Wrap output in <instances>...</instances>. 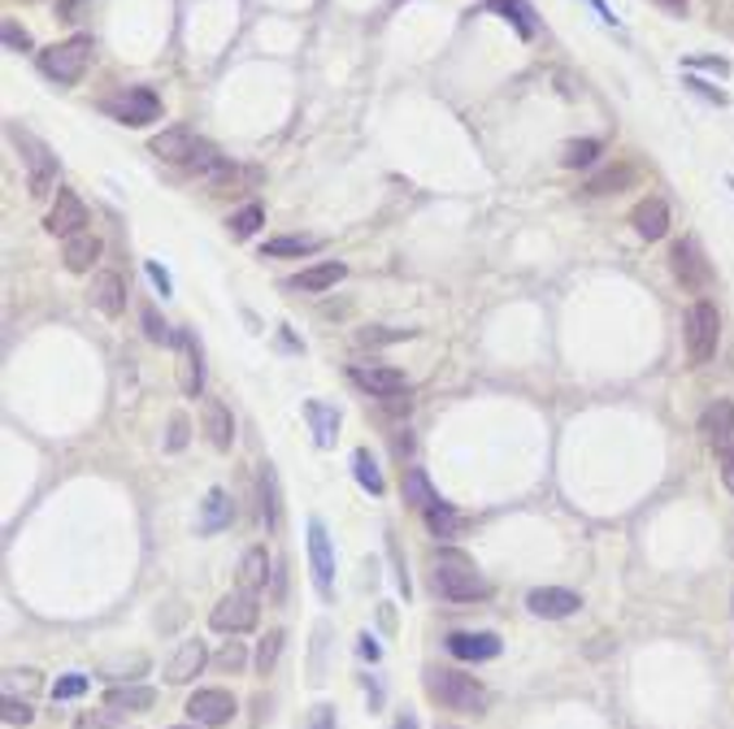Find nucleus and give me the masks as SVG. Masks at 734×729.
<instances>
[{
    "mask_svg": "<svg viewBox=\"0 0 734 729\" xmlns=\"http://www.w3.org/2000/svg\"><path fill=\"white\" fill-rule=\"evenodd\" d=\"M426 695L439 704V708H448V713H465V717H482L487 708H491V691L478 682V678H469V674H461V669H426Z\"/></svg>",
    "mask_w": 734,
    "mask_h": 729,
    "instance_id": "f257e3e1",
    "label": "nucleus"
},
{
    "mask_svg": "<svg viewBox=\"0 0 734 729\" xmlns=\"http://www.w3.org/2000/svg\"><path fill=\"white\" fill-rule=\"evenodd\" d=\"M435 591H439L443 600H452V604H474V600H487V595H491V586H487V578L478 573V565H474L465 552H456V547H443V552L435 556Z\"/></svg>",
    "mask_w": 734,
    "mask_h": 729,
    "instance_id": "f03ea898",
    "label": "nucleus"
},
{
    "mask_svg": "<svg viewBox=\"0 0 734 729\" xmlns=\"http://www.w3.org/2000/svg\"><path fill=\"white\" fill-rule=\"evenodd\" d=\"M683 344H687V361L692 364H709L718 357V344H722V313L713 300H696L683 318Z\"/></svg>",
    "mask_w": 734,
    "mask_h": 729,
    "instance_id": "7ed1b4c3",
    "label": "nucleus"
},
{
    "mask_svg": "<svg viewBox=\"0 0 734 729\" xmlns=\"http://www.w3.org/2000/svg\"><path fill=\"white\" fill-rule=\"evenodd\" d=\"M87 61H91V35H70V39L39 52V74L61 83V87H74L83 78Z\"/></svg>",
    "mask_w": 734,
    "mask_h": 729,
    "instance_id": "20e7f679",
    "label": "nucleus"
},
{
    "mask_svg": "<svg viewBox=\"0 0 734 729\" xmlns=\"http://www.w3.org/2000/svg\"><path fill=\"white\" fill-rule=\"evenodd\" d=\"M9 135H13V144H17V152H22L30 196H35V200L52 196V183H57V157H52V148H48L44 139H35L30 131H22V126H9Z\"/></svg>",
    "mask_w": 734,
    "mask_h": 729,
    "instance_id": "39448f33",
    "label": "nucleus"
},
{
    "mask_svg": "<svg viewBox=\"0 0 734 729\" xmlns=\"http://www.w3.org/2000/svg\"><path fill=\"white\" fill-rule=\"evenodd\" d=\"M257 617H261V600L253 595V591H231V595H222L218 600V608L209 613V626L218 630V634H248L253 626H257Z\"/></svg>",
    "mask_w": 734,
    "mask_h": 729,
    "instance_id": "423d86ee",
    "label": "nucleus"
},
{
    "mask_svg": "<svg viewBox=\"0 0 734 729\" xmlns=\"http://www.w3.org/2000/svg\"><path fill=\"white\" fill-rule=\"evenodd\" d=\"M670 261H674V279L683 283V292L705 296V292L713 287V265H709V257H705L700 239H683V244H674Z\"/></svg>",
    "mask_w": 734,
    "mask_h": 729,
    "instance_id": "0eeeda50",
    "label": "nucleus"
},
{
    "mask_svg": "<svg viewBox=\"0 0 734 729\" xmlns=\"http://www.w3.org/2000/svg\"><path fill=\"white\" fill-rule=\"evenodd\" d=\"M105 113H113L122 126H148L161 118V96L152 87H126L122 96L105 100Z\"/></svg>",
    "mask_w": 734,
    "mask_h": 729,
    "instance_id": "6e6552de",
    "label": "nucleus"
},
{
    "mask_svg": "<svg viewBox=\"0 0 734 729\" xmlns=\"http://www.w3.org/2000/svg\"><path fill=\"white\" fill-rule=\"evenodd\" d=\"M309 565H314V586L322 600L335 595V547H331V534L322 526V517H309Z\"/></svg>",
    "mask_w": 734,
    "mask_h": 729,
    "instance_id": "1a4fd4ad",
    "label": "nucleus"
},
{
    "mask_svg": "<svg viewBox=\"0 0 734 729\" xmlns=\"http://www.w3.org/2000/svg\"><path fill=\"white\" fill-rule=\"evenodd\" d=\"M44 231L57 235V239H74L78 231H87V205H83V196L70 191V187H57V200H52V209L44 218Z\"/></svg>",
    "mask_w": 734,
    "mask_h": 729,
    "instance_id": "9d476101",
    "label": "nucleus"
},
{
    "mask_svg": "<svg viewBox=\"0 0 734 729\" xmlns=\"http://www.w3.org/2000/svg\"><path fill=\"white\" fill-rule=\"evenodd\" d=\"M187 717L205 729L227 726V721L235 717V695H231V691H218V687H213V691H196V695L187 700Z\"/></svg>",
    "mask_w": 734,
    "mask_h": 729,
    "instance_id": "9b49d317",
    "label": "nucleus"
},
{
    "mask_svg": "<svg viewBox=\"0 0 734 729\" xmlns=\"http://www.w3.org/2000/svg\"><path fill=\"white\" fill-rule=\"evenodd\" d=\"M348 378H353L362 391L378 395V399H391V395H404V391H408V378H404L395 364H353Z\"/></svg>",
    "mask_w": 734,
    "mask_h": 729,
    "instance_id": "f8f14e48",
    "label": "nucleus"
},
{
    "mask_svg": "<svg viewBox=\"0 0 734 729\" xmlns=\"http://www.w3.org/2000/svg\"><path fill=\"white\" fill-rule=\"evenodd\" d=\"M526 608L535 617H543V621H565V617H574L583 608V600L574 591H565V586H539V591L526 595Z\"/></svg>",
    "mask_w": 734,
    "mask_h": 729,
    "instance_id": "ddd939ff",
    "label": "nucleus"
},
{
    "mask_svg": "<svg viewBox=\"0 0 734 729\" xmlns=\"http://www.w3.org/2000/svg\"><path fill=\"white\" fill-rule=\"evenodd\" d=\"M443 647H448L456 660L478 665V660H496V656H500V634H491V630H456V634H448Z\"/></svg>",
    "mask_w": 734,
    "mask_h": 729,
    "instance_id": "4468645a",
    "label": "nucleus"
},
{
    "mask_svg": "<svg viewBox=\"0 0 734 729\" xmlns=\"http://www.w3.org/2000/svg\"><path fill=\"white\" fill-rule=\"evenodd\" d=\"M209 665V652H205V643L200 639H183L179 647H174V656H170V665H166V682L170 687H187L200 669Z\"/></svg>",
    "mask_w": 734,
    "mask_h": 729,
    "instance_id": "2eb2a0df",
    "label": "nucleus"
},
{
    "mask_svg": "<svg viewBox=\"0 0 734 729\" xmlns=\"http://www.w3.org/2000/svg\"><path fill=\"white\" fill-rule=\"evenodd\" d=\"M631 226H635V235H639V239H648V244L665 239V235H670V205H665L661 196L639 200V205H635V213H631Z\"/></svg>",
    "mask_w": 734,
    "mask_h": 729,
    "instance_id": "dca6fc26",
    "label": "nucleus"
},
{
    "mask_svg": "<svg viewBox=\"0 0 734 729\" xmlns=\"http://www.w3.org/2000/svg\"><path fill=\"white\" fill-rule=\"evenodd\" d=\"M87 300H91V305H96L105 318H122V309H126V283H122V274H113V270H100V274H91Z\"/></svg>",
    "mask_w": 734,
    "mask_h": 729,
    "instance_id": "f3484780",
    "label": "nucleus"
},
{
    "mask_svg": "<svg viewBox=\"0 0 734 729\" xmlns=\"http://www.w3.org/2000/svg\"><path fill=\"white\" fill-rule=\"evenodd\" d=\"M196 135L192 131H183V126H170V131H161V135H152V144H148V152L157 157V161H170V165H187L192 161V152H196Z\"/></svg>",
    "mask_w": 734,
    "mask_h": 729,
    "instance_id": "a211bd4d",
    "label": "nucleus"
},
{
    "mask_svg": "<svg viewBox=\"0 0 734 729\" xmlns=\"http://www.w3.org/2000/svg\"><path fill=\"white\" fill-rule=\"evenodd\" d=\"M700 434L722 452L734 447V404L731 399H713L705 412H700Z\"/></svg>",
    "mask_w": 734,
    "mask_h": 729,
    "instance_id": "6ab92c4d",
    "label": "nucleus"
},
{
    "mask_svg": "<svg viewBox=\"0 0 734 729\" xmlns=\"http://www.w3.org/2000/svg\"><path fill=\"white\" fill-rule=\"evenodd\" d=\"M200 425H205V434H209V443L218 452H231V443H235V417H231V408L222 399H205L200 404Z\"/></svg>",
    "mask_w": 734,
    "mask_h": 729,
    "instance_id": "aec40b11",
    "label": "nucleus"
},
{
    "mask_svg": "<svg viewBox=\"0 0 734 729\" xmlns=\"http://www.w3.org/2000/svg\"><path fill=\"white\" fill-rule=\"evenodd\" d=\"M305 421H309L318 447H331V443L340 438V408H335V404H327V399H305Z\"/></svg>",
    "mask_w": 734,
    "mask_h": 729,
    "instance_id": "412c9836",
    "label": "nucleus"
},
{
    "mask_svg": "<svg viewBox=\"0 0 734 729\" xmlns=\"http://www.w3.org/2000/svg\"><path fill=\"white\" fill-rule=\"evenodd\" d=\"M61 261H65V270H70V274H87V270L100 261V239H96L91 231H78L74 239H65Z\"/></svg>",
    "mask_w": 734,
    "mask_h": 729,
    "instance_id": "4be33fe9",
    "label": "nucleus"
},
{
    "mask_svg": "<svg viewBox=\"0 0 734 729\" xmlns=\"http://www.w3.org/2000/svg\"><path fill=\"white\" fill-rule=\"evenodd\" d=\"M257 486H261V521H266V530H279L283 526V495H279V473L270 460L261 465Z\"/></svg>",
    "mask_w": 734,
    "mask_h": 729,
    "instance_id": "5701e85b",
    "label": "nucleus"
},
{
    "mask_svg": "<svg viewBox=\"0 0 734 729\" xmlns=\"http://www.w3.org/2000/svg\"><path fill=\"white\" fill-rule=\"evenodd\" d=\"M231 517H235L231 495H227L222 486H213V491L205 495V504H200V521H196V530H200V534H218V530H227V526H231Z\"/></svg>",
    "mask_w": 734,
    "mask_h": 729,
    "instance_id": "b1692460",
    "label": "nucleus"
},
{
    "mask_svg": "<svg viewBox=\"0 0 734 729\" xmlns=\"http://www.w3.org/2000/svg\"><path fill=\"white\" fill-rule=\"evenodd\" d=\"M152 704H157V691H152V687H131V682H126V687L105 691V708L118 713V717H122V713H148Z\"/></svg>",
    "mask_w": 734,
    "mask_h": 729,
    "instance_id": "393cba45",
    "label": "nucleus"
},
{
    "mask_svg": "<svg viewBox=\"0 0 734 729\" xmlns=\"http://www.w3.org/2000/svg\"><path fill=\"white\" fill-rule=\"evenodd\" d=\"M179 348H183V391L200 395L205 386V357H200V339L192 331H179Z\"/></svg>",
    "mask_w": 734,
    "mask_h": 729,
    "instance_id": "a878e982",
    "label": "nucleus"
},
{
    "mask_svg": "<svg viewBox=\"0 0 734 729\" xmlns=\"http://www.w3.org/2000/svg\"><path fill=\"white\" fill-rule=\"evenodd\" d=\"M344 274H348L344 261H322V265L301 270V274L292 279V287H301V292H331L335 283H344Z\"/></svg>",
    "mask_w": 734,
    "mask_h": 729,
    "instance_id": "bb28decb",
    "label": "nucleus"
},
{
    "mask_svg": "<svg viewBox=\"0 0 734 729\" xmlns=\"http://www.w3.org/2000/svg\"><path fill=\"white\" fill-rule=\"evenodd\" d=\"M487 9H491V13H504V17L517 26L522 39H535V35H539V13H535L530 0H487Z\"/></svg>",
    "mask_w": 734,
    "mask_h": 729,
    "instance_id": "cd10ccee",
    "label": "nucleus"
},
{
    "mask_svg": "<svg viewBox=\"0 0 734 729\" xmlns=\"http://www.w3.org/2000/svg\"><path fill=\"white\" fill-rule=\"evenodd\" d=\"M270 578H274V573H270V552H266V547H248L244 560H240V591H253V595H257Z\"/></svg>",
    "mask_w": 734,
    "mask_h": 729,
    "instance_id": "c85d7f7f",
    "label": "nucleus"
},
{
    "mask_svg": "<svg viewBox=\"0 0 734 729\" xmlns=\"http://www.w3.org/2000/svg\"><path fill=\"white\" fill-rule=\"evenodd\" d=\"M404 504H408V508H417V512H430L435 504H443V499H439V491L430 486L426 469H404Z\"/></svg>",
    "mask_w": 734,
    "mask_h": 729,
    "instance_id": "c756f323",
    "label": "nucleus"
},
{
    "mask_svg": "<svg viewBox=\"0 0 734 729\" xmlns=\"http://www.w3.org/2000/svg\"><path fill=\"white\" fill-rule=\"evenodd\" d=\"M426 517V530L435 534V539H443V543H452L461 530H465V517L456 512V508H448V504H435L430 512H421Z\"/></svg>",
    "mask_w": 734,
    "mask_h": 729,
    "instance_id": "7c9ffc66",
    "label": "nucleus"
},
{
    "mask_svg": "<svg viewBox=\"0 0 734 729\" xmlns=\"http://www.w3.org/2000/svg\"><path fill=\"white\" fill-rule=\"evenodd\" d=\"M639 178V170L635 165H617V170H604V174H596L591 183H587V196H617V191H626L631 183Z\"/></svg>",
    "mask_w": 734,
    "mask_h": 729,
    "instance_id": "2f4dec72",
    "label": "nucleus"
},
{
    "mask_svg": "<svg viewBox=\"0 0 734 729\" xmlns=\"http://www.w3.org/2000/svg\"><path fill=\"white\" fill-rule=\"evenodd\" d=\"M314 252H322V239L314 235H283L266 244V257H314Z\"/></svg>",
    "mask_w": 734,
    "mask_h": 729,
    "instance_id": "473e14b6",
    "label": "nucleus"
},
{
    "mask_svg": "<svg viewBox=\"0 0 734 729\" xmlns=\"http://www.w3.org/2000/svg\"><path fill=\"white\" fill-rule=\"evenodd\" d=\"M600 152H604L600 139H570V144L561 148V165H565V170H583V165H591Z\"/></svg>",
    "mask_w": 734,
    "mask_h": 729,
    "instance_id": "72a5a7b5",
    "label": "nucleus"
},
{
    "mask_svg": "<svg viewBox=\"0 0 734 729\" xmlns=\"http://www.w3.org/2000/svg\"><path fill=\"white\" fill-rule=\"evenodd\" d=\"M353 473H357V482L366 486L369 495H382V491H387V482H382L378 460L369 456V447H357V452H353Z\"/></svg>",
    "mask_w": 734,
    "mask_h": 729,
    "instance_id": "f704fd0d",
    "label": "nucleus"
},
{
    "mask_svg": "<svg viewBox=\"0 0 734 729\" xmlns=\"http://www.w3.org/2000/svg\"><path fill=\"white\" fill-rule=\"evenodd\" d=\"M283 643H288L283 630H270V634L261 639V647H257V674H261V678L274 674V665H279V656H283Z\"/></svg>",
    "mask_w": 734,
    "mask_h": 729,
    "instance_id": "c9c22d12",
    "label": "nucleus"
},
{
    "mask_svg": "<svg viewBox=\"0 0 734 729\" xmlns=\"http://www.w3.org/2000/svg\"><path fill=\"white\" fill-rule=\"evenodd\" d=\"M261 222H266V213H261V205H244V209H240V213H235V218H231L227 226H231V235H235V239H253Z\"/></svg>",
    "mask_w": 734,
    "mask_h": 729,
    "instance_id": "e433bc0d",
    "label": "nucleus"
},
{
    "mask_svg": "<svg viewBox=\"0 0 734 729\" xmlns=\"http://www.w3.org/2000/svg\"><path fill=\"white\" fill-rule=\"evenodd\" d=\"M139 674H148V660H144V656H131V660H113V665H105V678H113V682H131V678H139Z\"/></svg>",
    "mask_w": 734,
    "mask_h": 729,
    "instance_id": "4c0bfd02",
    "label": "nucleus"
},
{
    "mask_svg": "<svg viewBox=\"0 0 734 729\" xmlns=\"http://www.w3.org/2000/svg\"><path fill=\"white\" fill-rule=\"evenodd\" d=\"M144 335H148L152 344H179V335H174V331H170V326L157 318V309H152V305L144 309Z\"/></svg>",
    "mask_w": 734,
    "mask_h": 729,
    "instance_id": "58836bf2",
    "label": "nucleus"
},
{
    "mask_svg": "<svg viewBox=\"0 0 734 729\" xmlns=\"http://www.w3.org/2000/svg\"><path fill=\"white\" fill-rule=\"evenodd\" d=\"M213 665H218L222 674H240V669L248 665V652H244V643H227V647L213 656Z\"/></svg>",
    "mask_w": 734,
    "mask_h": 729,
    "instance_id": "ea45409f",
    "label": "nucleus"
},
{
    "mask_svg": "<svg viewBox=\"0 0 734 729\" xmlns=\"http://www.w3.org/2000/svg\"><path fill=\"white\" fill-rule=\"evenodd\" d=\"M327 639H331V626L318 621V630H314V643H318V647H314V669H309V682H314V687L327 682V678H322V652H327Z\"/></svg>",
    "mask_w": 734,
    "mask_h": 729,
    "instance_id": "a19ab883",
    "label": "nucleus"
},
{
    "mask_svg": "<svg viewBox=\"0 0 734 729\" xmlns=\"http://www.w3.org/2000/svg\"><path fill=\"white\" fill-rule=\"evenodd\" d=\"M17 687H22L26 695L39 691V674H35V669H9V674H4V695H13Z\"/></svg>",
    "mask_w": 734,
    "mask_h": 729,
    "instance_id": "79ce46f5",
    "label": "nucleus"
},
{
    "mask_svg": "<svg viewBox=\"0 0 734 729\" xmlns=\"http://www.w3.org/2000/svg\"><path fill=\"white\" fill-rule=\"evenodd\" d=\"M87 687H91V682H87L83 674H65V678L52 687V700H57V704H61V700H78Z\"/></svg>",
    "mask_w": 734,
    "mask_h": 729,
    "instance_id": "37998d69",
    "label": "nucleus"
},
{
    "mask_svg": "<svg viewBox=\"0 0 734 729\" xmlns=\"http://www.w3.org/2000/svg\"><path fill=\"white\" fill-rule=\"evenodd\" d=\"M30 704L17 700V695H4V726H30Z\"/></svg>",
    "mask_w": 734,
    "mask_h": 729,
    "instance_id": "c03bdc74",
    "label": "nucleus"
},
{
    "mask_svg": "<svg viewBox=\"0 0 734 729\" xmlns=\"http://www.w3.org/2000/svg\"><path fill=\"white\" fill-rule=\"evenodd\" d=\"M413 331H382V326H374V331H362L357 335V344H366V348H378V344H400V339H408Z\"/></svg>",
    "mask_w": 734,
    "mask_h": 729,
    "instance_id": "a18cd8bd",
    "label": "nucleus"
},
{
    "mask_svg": "<svg viewBox=\"0 0 734 729\" xmlns=\"http://www.w3.org/2000/svg\"><path fill=\"white\" fill-rule=\"evenodd\" d=\"M4 48H13V52H30V35H26L13 17H4Z\"/></svg>",
    "mask_w": 734,
    "mask_h": 729,
    "instance_id": "49530a36",
    "label": "nucleus"
},
{
    "mask_svg": "<svg viewBox=\"0 0 734 729\" xmlns=\"http://www.w3.org/2000/svg\"><path fill=\"white\" fill-rule=\"evenodd\" d=\"M166 447H170V452L187 447V417H183V412H174V417H170V438H166Z\"/></svg>",
    "mask_w": 734,
    "mask_h": 729,
    "instance_id": "de8ad7c7",
    "label": "nucleus"
},
{
    "mask_svg": "<svg viewBox=\"0 0 734 729\" xmlns=\"http://www.w3.org/2000/svg\"><path fill=\"white\" fill-rule=\"evenodd\" d=\"M305 729H340V721H335V708H331V704H318V708L309 713Z\"/></svg>",
    "mask_w": 734,
    "mask_h": 729,
    "instance_id": "09e8293b",
    "label": "nucleus"
},
{
    "mask_svg": "<svg viewBox=\"0 0 734 729\" xmlns=\"http://www.w3.org/2000/svg\"><path fill=\"white\" fill-rule=\"evenodd\" d=\"M687 70H713V74H731V61L726 57H692Z\"/></svg>",
    "mask_w": 734,
    "mask_h": 729,
    "instance_id": "8fccbe9b",
    "label": "nucleus"
},
{
    "mask_svg": "<svg viewBox=\"0 0 734 729\" xmlns=\"http://www.w3.org/2000/svg\"><path fill=\"white\" fill-rule=\"evenodd\" d=\"M687 87L692 91H700L705 100H713V104H726V91H718L713 83H705V78H696V74H687Z\"/></svg>",
    "mask_w": 734,
    "mask_h": 729,
    "instance_id": "3c124183",
    "label": "nucleus"
},
{
    "mask_svg": "<svg viewBox=\"0 0 734 729\" xmlns=\"http://www.w3.org/2000/svg\"><path fill=\"white\" fill-rule=\"evenodd\" d=\"M718 473H722L726 491L734 495V447H722V452H718Z\"/></svg>",
    "mask_w": 734,
    "mask_h": 729,
    "instance_id": "603ef678",
    "label": "nucleus"
},
{
    "mask_svg": "<svg viewBox=\"0 0 734 729\" xmlns=\"http://www.w3.org/2000/svg\"><path fill=\"white\" fill-rule=\"evenodd\" d=\"M113 717H118V713H109V708H105V713H83V717L74 721V729H105Z\"/></svg>",
    "mask_w": 734,
    "mask_h": 729,
    "instance_id": "864d4df0",
    "label": "nucleus"
},
{
    "mask_svg": "<svg viewBox=\"0 0 734 729\" xmlns=\"http://www.w3.org/2000/svg\"><path fill=\"white\" fill-rule=\"evenodd\" d=\"M148 279H152V283L161 287V296H170V279H166V270H161L157 261H148Z\"/></svg>",
    "mask_w": 734,
    "mask_h": 729,
    "instance_id": "5fc2aeb1",
    "label": "nucleus"
},
{
    "mask_svg": "<svg viewBox=\"0 0 734 729\" xmlns=\"http://www.w3.org/2000/svg\"><path fill=\"white\" fill-rule=\"evenodd\" d=\"M591 9H596V13H600V17L609 22V26H617V13H613V9L604 4V0H591Z\"/></svg>",
    "mask_w": 734,
    "mask_h": 729,
    "instance_id": "6e6d98bb",
    "label": "nucleus"
},
{
    "mask_svg": "<svg viewBox=\"0 0 734 729\" xmlns=\"http://www.w3.org/2000/svg\"><path fill=\"white\" fill-rule=\"evenodd\" d=\"M357 643H362V656H366V660H378V643H374L369 634H362Z\"/></svg>",
    "mask_w": 734,
    "mask_h": 729,
    "instance_id": "4d7b16f0",
    "label": "nucleus"
},
{
    "mask_svg": "<svg viewBox=\"0 0 734 729\" xmlns=\"http://www.w3.org/2000/svg\"><path fill=\"white\" fill-rule=\"evenodd\" d=\"M657 4H661V9H665V13H678V17H683V13H687V0H657Z\"/></svg>",
    "mask_w": 734,
    "mask_h": 729,
    "instance_id": "13d9d810",
    "label": "nucleus"
},
{
    "mask_svg": "<svg viewBox=\"0 0 734 729\" xmlns=\"http://www.w3.org/2000/svg\"><path fill=\"white\" fill-rule=\"evenodd\" d=\"M395 729H421V726H417L413 713H400V717H395Z\"/></svg>",
    "mask_w": 734,
    "mask_h": 729,
    "instance_id": "bf43d9fd",
    "label": "nucleus"
},
{
    "mask_svg": "<svg viewBox=\"0 0 734 729\" xmlns=\"http://www.w3.org/2000/svg\"><path fill=\"white\" fill-rule=\"evenodd\" d=\"M366 691H369V704L378 708V704H382V687H378V682H369V678H366Z\"/></svg>",
    "mask_w": 734,
    "mask_h": 729,
    "instance_id": "052dcab7",
    "label": "nucleus"
},
{
    "mask_svg": "<svg viewBox=\"0 0 734 729\" xmlns=\"http://www.w3.org/2000/svg\"><path fill=\"white\" fill-rule=\"evenodd\" d=\"M61 9H65V13H74V9H78V0H65V4H61Z\"/></svg>",
    "mask_w": 734,
    "mask_h": 729,
    "instance_id": "680f3d73",
    "label": "nucleus"
},
{
    "mask_svg": "<svg viewBox=\"0 0 734 729\" xmlns=\"http://www.w3.org/2000/svg\"><path fill=\"white\" fill-rule=\"evenodd\" d=\"M726 547H731V556H734V521H731V534H726Z\"/></svg>",
    "mask_w": 734,
    "mask_h": 729,
    "instance_id": "e2e57ef3",
    "label": "nucleus"
},
{
    "mask_svg": "<svg viewBox=\"0 0 734 729\" xmlns=\"http://www.w3.org/2000/svg\"><path fill=\"white\" fill-rule=\"evenodd\" d=\"M174 729H205V726H196V721H192V726H174Z\"/></svg>",
    "mask_w": 734,
    "mask_h": 729,
    "instance_id": "0e129e2a",
    "label": "nucleus"
},
{
    "mask_svg": "<svg viewBox=\"0 0 734 729\" xmlns=\"http://www.w3.org/2000/svg\"><path fill=\"white\" fill-rule=\"evenodd\" d=\"M439 729H456V726H439Z\"/></svg>",
    "mask_w": 734,
    "mask_h": 729,
    "instance_id": "69168bd1",
    "label": "nucleus"
},
{
    "mask_svg": "<svg viewBox=\"0 0 734 729\" xmlns=\"http://www.w3.org/2000/svg\"><path fill=\"white\" fill-rule=\"evenodd\" d=\"M731 191H734V178H731Z\"/></svg>",
    "mask_w": 734,
    "mask_h": 729,
    "instance_id": "338daca9",
    "label": "nucleus"
}]
</instances>
